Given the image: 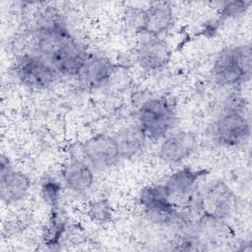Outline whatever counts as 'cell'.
I'll list each match as a JSON object with an SVG mask.
<instances>
[{
  "instance_id": "obj_1",
  "label": "cell",
  "mask_w": 252,
  "mask_h": 252,
  "mask_svg": "<svg viewBox=\"0 0 252 252\" xmlns=\"http://www.w3.org/2000/svg\"><path fill=\"white\" fill-rule=\"evenodd\" d=\"M215 81L224 87H232L248 80L251 74V46L238 45L223 49L213 65Z\"/></svg>"
},
{
  "instance_id": "obj_2",
  "label": "cell",
  "mask_w": 252,
  "mask_h": 252,
  "mask_svg": "<svg viewBox=\"0 0 252 252\" xmlns=\"http://www.w3.org/2000/svg\"><path fill=\"white\" fill-rule=\"evenodd\" d=\"M174 121L173 107L165 98H151L139 110V126L146 138L152 140L165 137Z\"/></svg>"
},
{
  "instance_id": "obj_3",
  "label": "cell",
  "mask_w": 252,
  "mask_h": 252,
  "mask_svg": "<svg viewBox=\"0 0 252 252\" xmlns=\"http://www.w3.org/2000/svg\"><path fill=\"white\" fill-rule=\"evenodd\" d=\"M139 202L150 220L158 224L172 223L178 217L175 204L171 201L164 185L143 188Z\"/></svg>"
},
{
  "instance_id": "obj_4",
  "label": "cell",
  "mask_w": 252,
  "mask_h": 252,
  "mask_svg": "<svg viewBox=\"0 0 252 252\" xmlns=\"http://www.w3.org/2000/svg\"><path fill=\"white\" fill-rule=\"evenodd\" d=\"M57 75L54 67L36 54H24L16 64V76L30 88H47L56 80Z\"/></svg>"
},
{
  "instance_id": "obj_5",
  "label": "cell",
  "mask_w": 252,
  "mask_h": 252,
  "mask_svg": "<svg viewBox=\"0 0 252 252\" xmlns=\"http://www.w3.org/2000/svg\"><path fill=\"white\" fill-rule=\"evenodd\" d=\"M213 133L219 144L236 147L249 138L250 124L242 110L228 108L215 123Z\"/></svg>"
},
{
  "instance_id": "obj_6",
  "label": "cell",
  "mask_w": 252,
  "mask_h": 252,
  "mask_svg": "<svg viewBox=\"0 0 252 252\" xmlns=\"http://www.w3.org/2000/svg\"><path fill=\"white\" fill-rule=\"evenodd\" d=\"M82 154L87 163L97 170L114 165L120 157L115 138L106 135H96L82 145Z\"/></svg>"
},
{
  "instance_id": "obj_7",
  "label": "cell",
  "mask_w": 252,
  "mask_h": 252,
  "mask_svg": "<svg viewBox=\"0 0 252 252\" xmlns=\"http://www.w3.org/2000/svg\"><path fill=\"white\" fill-rule=\"evenodd\" d=\"M233 205V195L222 181L209 186L200 197L198 210L202 217L212 220H220L228 216Z\"/></svg>"
},
{
  "instance_id": "obj_8",
  "label": "cell",
  "mask_w": 252,
  "mask_h": 252,
  "mask_svg": "<svg viewBox=\"0 0 252 252\" xmlns=\"http://www.w3.org/2000/svg\"><path fill=\"white\" fill-rule=\"evenodd\" d=\"M88 56L85 47L71 36L55 49L47 61L60 74L79 76Z\"/></svg>"
},
{
  "instance_id": "obj_9",
  "label": "cell",
  "mask_w": 252,
  "mask_h": 252,
  "mask_svg": "<svg viewBox=\"0 0 252 252\" xmlns=\"http://www.w3.org/2000/svg\"><path fill=\"white\" fill-rule=\"evenodd\" d=\"M31 186L30 178L23 172L14 170L8 158L1 156L0 161V197L7 205L25 198Z\"/></svg>"
},
{
  "instance_id": "obj_10",
  "label": "cell",
  "mask_w": 252,
  "mask_h": 252,
  "mask_svg": "<svg viewBox=\"0 0 252 252\" xmlns=\"http://www.w3.org/2000/svg\"><path fill=\"white\" fill-rule=\"evenodd\" d=\"M198 145L197 137L187 131L167 136L159 148V158L167 163H178L189 158Z\"/></svg>"
},
{
  "instance_id": "obj_11",
  "label": "cell",
  "mask_w": 252,
  "mask_h": 252,
  "mask_svg": "<svg viewBox=\"0 0 252 252\" xmlns=\"http://www.w3.org/2000/svg\"><path fill=\"white\" fill-rule=\"evenodd\" d=\"M171 52L167 44L157 36L143 40L137 49V60L147 71L162 69L170 60Z\"/></svg>"
},
{
  "instance_id": "obj_12",
  "label": "cell",
  "mask_w": 252,
  "mask_h": 252,
  "mask_svg": "<svg viewBox=\"0 0 252 252\" xmlns=\"http://www.w3.org/2000/svg\"><path fill=\"white\" fill-rule=\"evenodd\" d=\"M115 66L105 57L89 55L79 77L89 88L102 87L111 78Z\"/></svg>"
},
{
  "instance_id": "obj_13",
  "label": "cell",
  "mask_w": 252,
  "mask_h": 252,
  "mask_svg": "<svg viewBox=\"0 0 252 252\" xmlns=\"http://www.w3.org/2000/svg\"><path fill=\"white\" fill-rule=\"evenodd\" d=\"M173 24V12L169 3H155L145 10L142 32L158 36L167 32Z\"/></svg>"
},
{
  "instance_id": "obj_14",
  "label": "cell",
  "mask_w": 252,
  "mask_h": 252,
  "mask_svg": "<svg viewBox=\"0 0 252 252\" xmlns=\"http://www.w3.org/2000/svg\"><path fill=\"white\" fill-rule=\"evenodd\" d=\"M207 170H194L189 167H184L172 173L166 180L164 187L173 202L176 199L188 197L193 191L197 181L207 174ZM174 203V202H173Z\"/></svg>"
},
{
  "instance_id": "obj_15",
  "label": "cell",
  "mask_w": 252,
  "mask_h": 252,
  "mask_svg": "<svg viewBox=\"0 0 252 252\" xmlns=\"http://www.w3.org/2000/svg\"><path fill=\"white\" fill-rule=\"evenodd\" d=\"M62 177L66 187L77 193L87 191L94 183L92 167L81 159H72L67 162L63 167Z\"/></svg>"
},
{
  "instance_id": "obj_16",
  "label": "cell",
  "mask_w": 252,
  "mask_h": 252,
  "mask_svg": "<svg viewBox=\"0 0 252 252\" xmlns=\"http://www.w3.org/2000/svg\"><path fill=\"white\" fill-rule=\"evenodd\" d=\"M146 136L139 125L130 126L123 130L115 140L118 145L120 157L130 158L136 156L144 147Z\"/></svg>"
},
{
  "instance_id": "obj_17",
  "label": "cell",
  "mask_w": 252,
  "mask_h": 252,
  "mask_svg": "<svg viewBox=\"0 0 252 252\" xmlns=\"http://www.w3.org/2000/svg\"><path fill=\"white\" fill-rule=\"evenodd\" d=\"M34 32H69L63 16L54 7L47 6L38 9L34 15Z\"/></svg>"
},
{
  "instance_id": "obj_18",
  "label": "cell",
  "mask_w": 252,
  "mask_h": 252,
  "mask_svg": "<svg viewBox=\"0 0 252 252\" xmlns=\"http://www.w3.org/2000/svg\"><path fill=\"white\" fill-rule=\"evenodd\" d=\"M89 217L93 221L98 223H105L110 221L112 217L111 206L105 199L96 200L90 204L88 210Z\"/></svg>"
},
{
  "instance_id": "obj_19",
  "label": "cell",
  "mask_w": 252,
  "mask_h": 252,
  "mask_svg": "<svg viewBox=\"0 0 252 252\" xmlns=\"http://www.w3.org/2000/svg\"><path fill=\"white\" fill-rule=\"evenodd\" d=\"M64 231V223L63 221L57 217V215H54L49 223L47 224L44 233H43V240L46 245L54 246L58 244L61 235Z\"/></svg>"
},
{
  "instance_id": "obj_20",
  "label": "cell",
  "mask_w": 252,
  "mask_h": 252,
  "mask_svg": "<svg viewBox=\"0 0 252 252\" xmlns=\"http://www.w3.org/2000/svg\"><path fill=\"white\" fill-rule=\"evenodd\" d=\"M60 190L61 187L57 182L53 180L45 181L41 187V195L45 203L50 206H55L59 198Z\"/></svg>"
},
{
  "instance_id": "obj_21",
  "label": "cell",
  "mask_w": 252,
  "mask_h": 252,
  "mask_svg": "<svg viewBox=\"0 0 252 252\" xmlns=\"http://www.w3.org/2000/svg\"><path fill=\"white\" fill-rule=\"evenodd\" d=\"M248 2L245 1H231L227 2L221 10L220 18L221 19H229L241 16L248 9Z\"/></svg>"
},
{
  "instance_id": "obj_22",
  "label": "cell",
  "mask_w": 252,
  "mask_h": 252,
  "mask_svg": "<svg viewBox=\"0 0 252 252\" xmlns=\"http://www.w3.org/2000/svg\"><path fill=\"white\" fill-rule=\"evenodd\" d=\"M145 10L140 8H128L125 12L126 24L132 29L141 32L144 24Z\"/></svg>"
}]
</instances>
